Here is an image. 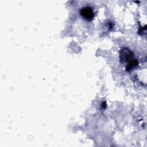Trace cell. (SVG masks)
<instances>
[{
	"label": "cell",
	"instance_id": "1",
	"mask_svg": "<svg viewBox=\"0 0 147 147\" xmlns=\"http://www.w3.org/2000/svg\"><path fill=\"white\" fill-rule=\"evenodd\" d=\"M120 60L121 61L127 62V64L131 61L134 57L133 53L128 48H125L120 51Z\"/></svg>",
	"mask_w": 147,
	"mask_h": 147
},
{
	"label": "cell",
	"instance_id": "2",
	"mask_svg": "<svg viewBox=\"0 0 147 147\" xmlns=\"http://www.w3.org/2000/svg\"><path fill=\"white\" fill-rule=\"evenodd\" d=\"M80 15L86 20L91 21L94 16V13L92 9L88 6L83 7L80 10Z\"/></svg>",
	"mask_w": 147,
	"mask_h": 147
},
{
	"label": "cell",
	"instance_id": "3",
	"mask_svg": "<svg viewBox=\"0 0 147 147\" xmlns=\"http://www.w3.org/2000/svg\"><path fill=\"white\" fill-rule=\"evenodd\" d=\"M106 102H104L103 103H102V107L103 108V109H105L106 108Z\"/></svg>",
	"mask_w": 147,
	"mask_h": 147
}]
</instances>
